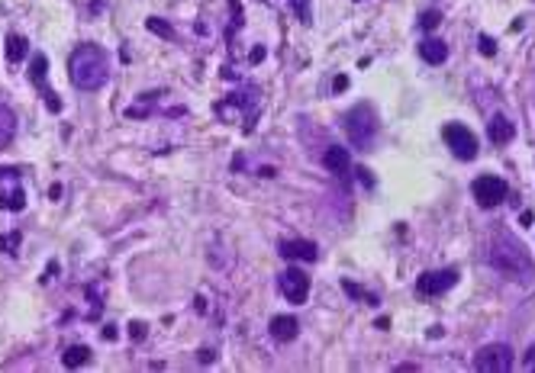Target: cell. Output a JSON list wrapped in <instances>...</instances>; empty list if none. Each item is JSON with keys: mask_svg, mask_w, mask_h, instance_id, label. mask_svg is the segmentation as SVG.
I'll return each mask as SVG.
<instances>
[{"mask_svg": "<svg viewBox=\"0 0 535 373\" xmlns=\"http://www.w3.org/2000/svg\"><path fill=\"white\" fill-rule=\"evenodd\" d=\"M487 261L493 271H500L503 277L516 280V283H529L535 277V264L529 258L526 245L513 238L509 232H497L490 238V248H487Z\"/></svg>", "mask_w": 535, "mask_h": 373, "instance_id": "cell-1", "label": "cell"}, {"mask_svg": "<svg viewBox=\"0 0 535 373\" xmlns=\"http://www.w3.org/2000/svg\"><path fill=\"white\" fill-rule=\"evenodd\" d=\"M68 75L78 90H100L110 81V58L100 46H78L68 58Z\"/></svg>", "mask_w": 535, "mask_h": 373, "instance_id": "cell-2", "label": "cell"}, {"mask_svg": "<svg viewBox=\"0 0 535 373\" xmlns=\"http://www.w3.org/2000/svg\"><path fill=\"white\" fill-rule=\"evenodd\" d=\"M342 126H345V135H348V142H352V149L368 151L371 145H374L377 119H374V110H371L368 103H358V106H352V110L345 113Z\"/></svg>", "mask_w": 535, "mask_h": 373, "instance_id": "cell-3", "label": "cell"}, {"mask_svg": "<svg viewBox=\"0 0 535 373\" xmlns=\"http://www.w3.org/2000/svg\"><path fill=\"white\" fill-rule=\"evenodd\" d=\"M442 135H445V142H448V149L455 151V158L461 161H474L478 158V135L464 126V122H448L445 129H442Z\"/></svg>", "mask_w": 535, "mask_h": 373, "instance_id": "cell-4", "label": "cell"}, {"mask_svg": "<svg viewBox=\"0 0 535 373\" xmlns=\"http://www.w3.org/2000/svg\"><path fill=\"white\" fill-rule=\"evenodd\" d=\"M474 370L480 373H509L513 370V347L509 345H487L474 354Z\"/></svg>", "mask_w": 535, "mask_h": 373, "instance_id": "cell-5", "label": "cell"}, {"mask_svg": "<svg viewBox=\"0 0 535 373\" xmlns=\"http://www.w3.org/2000/svg\"><path fill=\"white\" fill-rule=\"evenodd\" d=\"M509 186L503 178H493V174H484V178L474 180V200H478V206H484V209H493V206H500L503 200H507Z\"/></svg>", "mask_w": 535, "mask_h": 373, "instance_id": "cell-6", "label": "cell"}, {"mask_svg": "<svg viewBox=\"0 0 535 373\" xmlns=\"http://www.w3.org/2000/svg\"><path fill=\"white\" fill-rule=\"evenodd\" d=\"M455 283H458V271H455V267H442V271H429L416 280V293L432 299V296H442V293L451 289Z\"/></svg>", "mask_w": 535, "mask_h": 373, "instance_id": "cell-7", "label": "cell"}, {"mask_svg": "<svg viewBox=\"0 0 535 373\" xmlns=\"http://www.w3.org/2000/svg\"><path fill=\"white\" fill-rule=\"evenodd\" d=\"M281 293L287 296V303L300 306V303H307V296H310V277L303 271H297V267L284 271L281 274Z\"/></svg>", "mask_w": 535, "mask_h": 373, "instance_id": "cell-8", "label": "cell"}, {"mask_svg": "<svg viewBox=\"0 0 535 373\" xmlns=\"http://www.w3.org/2000/svg\"><path fill=\"white\" fill-rule=\"evenodd\" d=\"M46 75H48V61H46V55H36L33 58V65H29V77H33V84L42 90V97H46V106L52 113H58L62 110V100H58L55 93H52V87L46 84Z\"/></svg>", "mask_w": 535, "mask_h": 373, "instance_id": "cell-9", "label": "cell"}, {"mask_svg": "<svg viewBox=\"0 0 535 373\" xmlns=\"http://www.w3.org/2000/svg\"><path fill=\"white\" fill-rule=\"evenodd\" d=\"M281 258L313 264L316 258H320V248H316L313 242H307V238H293V242H281Z\"/></svg>", "mask_w": 535, "mask_h": 373, "instance_id": "cell-10", "label": "cell"}, {"mask_svg": "<svg viewBox=\"0 0 535 373\" xmlns=\"http://www.w3.org/2000/svg\"><path fill=\"white\" fill-rule=\"evenodd\" d=\"M271 338L274 341H281V345H287V341H293L297 338V332H300V325H297V318L293 316H274L271 318Z\"/></svg>", "mask_w": 535, "mask_h": 373, "instance_id": "cell-11", "label": "cell"}, {"mask_svg": "<svg viewBox=\"0 0 535 373\" xmlns=\"http://www.w3.org/2000/svg\"><path fill=\"white\" fill-rule=\"evenodd\" d=\"M487 135H490V142H493V145H507V142H513L516 129H513V122H509L503 113H497V116L487 122Z\"/></svg>", "mask_w": 535, "mask_h": 373, "instance_id": "cell-12", "label": "cell"}, {"mask_svg": "<svg viewBox=\"0 0 535 373\" xmlns=\"http://www.w3.org/2000/svg\"><path fill=\"white\" fill-rule=\"evenodd\" d=\"M323 168L332 171V174H338V178H345V171H348V151L342 149V145H329V149L323 151Z\"/></svg>", "mask_w": 535, "mask_h": 373, "instance_id": "cell-13", "label": "cell"}, {"mask_svg": "<svg viewBox=\"0 0 535 373\" xmlns=\"http://www.w3.org/2000/svg\"><path fill=\"white\" fill-rule=\"evenodd\" d=\"M419 55H423V61H429V65H442V61L448 58V46H445L442 39H423Z\"/></svg>", "mask_w": 535, "mask_h": 373, "instance_id": "cell-14", "label": "cell"}, {"mask_svg": "<svg viewBox=\"0 0 535 373\" xmlns=\"http://www.w3.org/2000/svg\"><path fill=\"white\" fill-rule=\"evenodd\" d=\"M13 135H17V116H13V110H10V106H3V103H0V151L13 142Z\"/></svg>", "mask_w": 535, "mask_h": 373, "instance_id": "cell-15", "label": "cell"}, {"mask_svg": "<svg viewBox=\"0 0 535 373\" xmlns=\"http://www.w3.org/2000/svg\"><path fill=\"white\" fill-rule=\"evenodd\" d=\"M87 361H91V347L87 345H71L65 354H62V364H65L68 370H78V367H84Z\"/></svg>", "mask_w": 535, "mask_h": 373, "instance_id": "cell-16", "label": "cell"}, {"mask_svg": "<svg viewBox=\"0 0 535 373\" xmlns=\"http://www.w3.org/2000/svg\"><path fill=\"white\" fill-rule=\"evenodd\" d=\"M0 206L10 209V213H19V209L26 206V193H23L19 186H13V190H3V186H0Z\"/></svg>", "mask_w": 535, "mask_h": 373, "instance_id": "cell-17", "label": "cell"}, {"mask_svg": "<svg viewBox=\"0 0 535 373\" xmlns=\"http://www.w3.org/2000/svg\"><path fill=\"white\" fill-rule=\"evenodd\" d=\"M29 52V42L23 36H7V61L10 65H17V61H23Z\"/></svg>", "mask_w": 535, "mask_h": 373, "instance_id": "cell-18", "label": "cell"}, {"mask_svg": "<svg viewBox=\"0 0 535 373\" xmlns=\"http://www.w3.org/2000/svg\"><path fill=\"white\" fill-rule=\"evenodd\" d=\"M287 3H291L293 17L300 19V23H313V7H310V0H287Z\"/></svg>", "mask_w": 535, "mask_h": 373, "instance_id": "cell-19", "label": "cell"}, {"mask_svg": "<svg viewBox=\"0 0 535 373\" xmlns=\"http://www.w3.org/2000/svg\"><path fill=\"white\" fill-rule=\"evenodd\" d=\"M439 23H442L439 10H426V13H419V26L423 29H439Z\"/></svg>", "mask_w": 535, "mask_h": 373, "instance_id": "cell-20", "label": "cell"}, {"mask_svg": "<svg viewBox=\"0 0 535 373\" xmlns=\"http://www.w3.org/2000/svg\"><path fill=\"white\" fill-rule=\"evenodd\" d=\"M19 238L23 235L19 232H10V235H0V251H7V254H13L19 248Z\"/></svg>", "mask_w": 535, "mask_h": 373, "instance_id": "cell-21", "label": "cell"}, {"mask_svg": "<svg viewBox=\"0 0 535 373\" xmlns=\"http://www.w3.org/2000/svg\"><path fill=\"white\" fill-rule=\"evenodd\" d=\"M342 287H345V293H352V296H355V299H361V303H368V306H374V303H377V299L371 296V293H365L361 287H355V283H348V280L342 283Z\"/></svg>", "mask_w": 535, "mask_h": 373, "instance_id": "cell-22", "label": "cell"}, {"mask_svg": "<svg viewBox=\"0 0 535 373\" xmlns=\"http://www.w3.org/2000/svg\"><path fill=\"white\" fill-rule=\"evenodd\" d=\"M478 48H480V55H497V42H493V39H490V36H480L478 39Z\"/></svg>", "mask_w": 535, "mask_h": 373, "instance_id": "cell-23", "label": "cell"}, {"mask_svg": "<svg viewBox=\"0 0 535 373\" xmlns=\"http://www.w3.org/2000/svg\"><path fill=\"white\" fill-rule=\"evenodd\" d=\"M149 29H152V32H158V36H165V39H171V36H174L168 23H161V19H155V17L149 19Z\"/></svg>", "mask_w": 535, "mask_h": 373, "instance_id": "cell-24", "label": "cell"}, {"mask_svg": "<svg viewBox=\"0 0 535 373\" xmlns=\"http://www.w3.org/2000/svg\"><path fill=\"white\" fill-rule=\"evenodd\" d=\"M129 338L142 341V338H145V325H142V322H132V325H129Z\"/></svg>", "mask_w": 535, "mask_h": 373, "instance_id": "cell-25", "label": "cell"}, {"mask_svg": "<svg viewBox=\"0 0 535 373\" xmlns=\"http://www.w3.org/2000/svg\"><path fill=\"white\" fill-rule=\"evenodd\" d=\"M358 174H361V184H368V186L374 184V178H371V171L368 168H358Z\"/></svg>", "mask_w": 535, "mask_h": 373, "instance_id": "cell-26", "label": "cell"}, {"mask_svg": "<svg viewBox=\"0 0 535 373\" xmlns=\"http://www.w3.org/2000/svg\"><path fill=\"white\" fill-rule=\"evenodd\" d=\"M332 87H336V90H345V87H348V77H345V75H338L336 81H332Z\"/></svg>", "mask_w": 535, "mask_h": 373, "instance_id": "cell-27", "label": "cell"}, {"mask_svg": "<svg viewBox=\"0 0 535 373\" xmlns=\"http://www.w3.org/2000/svg\"><path fill=\"white\" fill-rule=\"evenodd\" d=\"M48 193H52V200H58V196H62V184H52V190H48Z\"/></svg>", "mask_w": 535, "mask_h": 373, "instance_id": "cell-28", "label": "cell"}]
</instances>
